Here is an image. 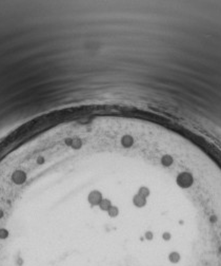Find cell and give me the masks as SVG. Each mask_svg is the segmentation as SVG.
<instances>
[{"mask_svg": "<svg viewBox=\"0 0 221 266\" xmlns=\"http://www.w3.org/2000/svg\"><path fill=\"white\" fill-rule=\"evenodd\" d=\"M180 254L179 252H177V251H172L171 254H168V260L172 262V263H178V262L180 261Z\"/></svg>", "mask_w": 221, "mask_h": 266, "instance_id": "obj_1", "label": "cell"}]
</instances>
